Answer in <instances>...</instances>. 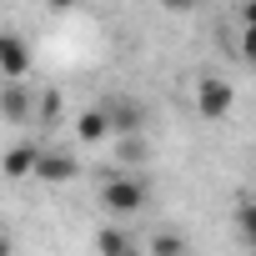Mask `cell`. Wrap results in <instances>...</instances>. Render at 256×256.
<instances>
[{
    "instance_id": "5",
    "label": "cell",
    "mask_w": 256,
    "mask_h": 256,
    "mask_svg": "<svg viewBox=\"0 0 256 256\" xmlns=\"http://www.w3.org/2000/svg\"><path fill=\"white\" fill-rule=\"evenodd\" d=\"M76 156L70 151H60V146H46V156H40V171H36V181L40 186H66V181H76Z\"/></svg>"
},
{
    "instance_id": "8",
    "label": "cell",
    "mask_w": 256,
    "mask_h": 256,
    "mask_svg": "<svg viewBox=\"0 0 256 256\" xmlns=\"http://www.w3.org/2000/svg\"><path fill=\"white\" fill-rule=\"evenodd\" d=\"M96 251H100V256H141V246L126 236L120 226H100V231H96Z\"/></svg>"
},
{
    "instance_id": "3",
    "label": "cell",
    "mask_w": 256,
    "mask_h": 256,
    "mask_svg": "<svg viewBox=\"0 0 256 256\" xmlns=\"http://www.w3.org/2000/svg\"><path fill=\"white\" fill-rule=\"evenodd\" d=\"M40 156H46V146H40V141H16L6 156H0V176H6V181H36Z\"/></svg>"
},
{
    "instance_id": "10",
    "label": "cell",
    "mask_w": 256,
    "mask_h": 256,
    "mask_svg": "<svg viewBox=\"0 0 256 256\" xmlns=\"http://www.w3.org/2000/svg\"><path fill=\"white\" fill-rule=\"evenodd\" d=\"M236 231H241V241L256 251V201H246V206L236 211Z\"/></svg>"
},
{
    "instance_id": "4",
    "label": "cell",
    "mask_w": 256,
    "mask_h": 256,
    "mask_svg": "<svg viewBox=\"0 0 256 256\" xmlns=\"http://www.w3.org/2000/svg\"><path fill=\"white\" fill-rule=\"evenodd\" d=\"M110 131H116V120H110V110H106L100 100L86 106V110L76 116V141H80V146H100Z\"/></svg>"
},
{
    "instance_id": "14",
    "label": "cell",
    "mask_w": 256,
    "mask_h": 256,
    "mask_svg": "<svg viewBox=\"0 0 256 256\" xmlns=\"http://www.w3.org/2000/svg\"><path fill=\"white\" fill-rule=\"evenodd\" d=\"M0 256H10V236L6 231H0Z\"/></svg>"
},
{
    "instance_id": "11",
    "label": "cell",
    "mask_w": 256,
    "mask_h": 256,
    "mask_svg": "<svg viewBox=\"0 0 256 256\" xmlns=\"http://www.w3.org/2000/svg\"><path fill=\"white\" fill-rule=\"evenodd\" d=\"M151 251H156V256H186V241H181V236H156Z\"/></svg>"
},
{
    "instance_id": "6",
    "label": "cell",
    "mask_w": 256,
    "mask_h": 256,
    "mask_svg": "<svg viewBox=\"0 0 256 256\" xmlns=\"http://www.w3.org/2000/svg\"><path fill=\"white\" fill-rule=\"evenodd\" d=\"M0 76L6 80H26L30 76V46L20 40V36H0Z\"/></svg>"
},
{
    "instance_id": "2",
    "label": "cell",
    "mask_w": 256,
    "mask_h": 256,
    "mask_svg": "<svg viewBox=\"0 0 256 256\" xmlns=\"http://www.w3.org/2000/svg\"><path fill=\"white\" fill-rule=\"evenodd\" d=\"M231 106H236V90H231L226 76H206V80L196 86V110H201L206 120H226Z\"/></svg>"
},
{
    "instance_id": "7",
    "label": "cell",
    "mask_w": 256,
    "mask_h": 256,
    "mask_svg": "<svg viewBox=\"0 0 256 256\" xmlns=\"http://www.w3.org/2000/svg\"><path fill=\"white\" fill-rule=\"evenodd\" d=\"M30 86L26 80H6V90H0V116L6 120H30Z\"/></svg>"
},
{
    "instance_id": "1",
    "label": "cell",
    "mask_w": 256,
    "mask_h": 256,
    "mask_svg": "<svg viewBox=\"0 0 256 256\" xmlns=\"http://www.w3.org/2000/svg\"><path fill=\"white\" fill-rule=\"evenodd\" d=\"M146 201H151V186H146V176L120 171V176H106V181H100V206H106L110 216H136Z\"/></svg>"
},
{
    "instance_id": "9",
    "label": "cell",
    "mask_w": 256,
    "mask_h": 256,
    "mask_svg": "<svg viewBox=\"0 0 256 256\" xmlns=\"http://www.w3.org/2000/svg\"><path fill=\"white\" fill-rule=\"evenodd\" d=\"M241 60L256 66V6H246V30H241Z\"/></svg>"
},
{
    "instance_id": "13",
    "label": "cell",
    "mask_w": 256,
    "mask_h": 256,
    "mask_svg": "<svg viewBox=\"0 0 256 256\" xmlns=\"http://www.w3.org/2000/svg\"><path fill=\"white\" fill-rule=\"evenodd\" d=\"M46 6H50V10H76L80 0H46Z\"/></svg>"
},
{
    "instance_id": "12",
    "label": "cell",
    "mask_w": 256,
    "mask_h": 256,
    "mask_svg": "<svg viewBox=\"0 0 256 256\" xmlns=\"http://www.w3.org/2000/svg\"><path fill=\"white\" fill-rule=\"evenodd\" d=\"M161 6H166L171 16H186V10H196V6H201V0H161Z\"/></svg>"
}]
</instances>
